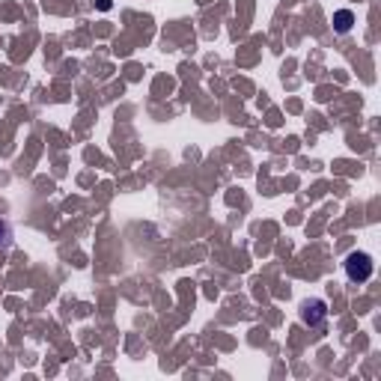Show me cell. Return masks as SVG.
Segmentation results:
<instances>
[{"instance_id":"obj_1","label":"cell","mask_w":381,"mask_h":381,"mask_svg":"<svg viewBox=\"0 0 381 381\" xmlns=\"http://www.w3.org/2000/svg\"><path fill=\"white\" fill-rule=\"evenodd\" d=\"M373 268H375L373 256L364 251H354V253H349V260H345V277H349L352 283H366V280L373 277Z\"/></svg>"},{"instance_id":"obj_2","label":"cell","mask_w":381,"mask_h":381,"mask_svg":"<svg viewBox=\"0 0 381 381\" xmlns=\"http://www.w3.org/2000/svg\"><path fill=\"white\" fill-rule=\"evenodd\" d=\"M324 316H328L324 301H304V304H301V319H304L307 324H319Z\"/></svg>"},{"instance_id":"obj_3","label":"cell","mask_w":381,"mask_h":381,"mask_svg":"<svg viewBox=\"0 0 381 381\" xmlns=\"http://www.w3.org/2000/svg\"><path fill=\"white\" fill-rule=\"evenodd\" d=\"M352 24H354L352 9H340V13H334V30H337V33H349Z\"/></svg>"},{"instance_id":"obj_4","label":"cell","mask_w":381,"mask_h":381,"mask_svg":"<svg viewBox=\"0 0 381 381\" xmlns=\"http://www.w3.org/2000/svg\"><path fill=\"white\" fill-rule=\"evenodd\" d=\"M9 241H13V230L6 221H0V248H9Z\"/></svg>"}]
</instances>
